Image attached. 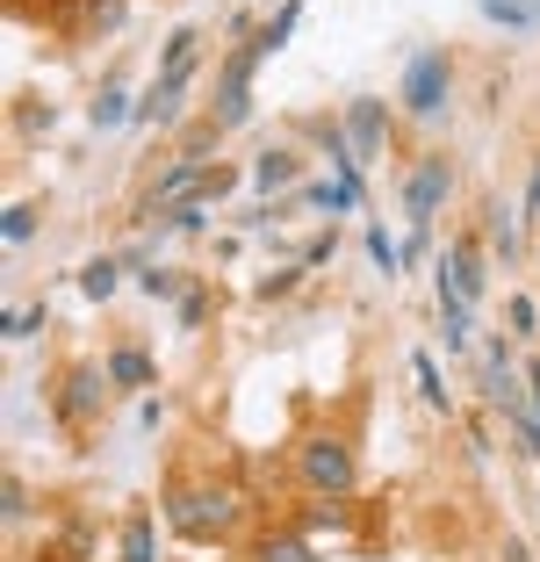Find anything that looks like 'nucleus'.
Wrapping results in <instances>:
<instances>
[{
    "label": "nucleus",
    "mask_w": 540,
    "mask_h": 562,
    "mask_svg": "<svg viewBox=\"0 0 540 562\" xmlns=\"http://www.w3.org/2000/svg\"><path fill=\"white\" fill-rule=\"evenodd\" d=\"M123 562H159V541H151V513L123 519Z\"/></svg>",
    "instance_id": "obj_15"
},
{
    "label": "nucleus",
    "mask_w": 540,
    "mask_h": 562,
    "mask_svg": "<svg viewBox=\"0 0 540 562\" xmlns=\"http://www.w3.org/2000/svg\"><path fill=\"white\" fill-rule=\"evenodd\" d=\"M491 22H511V30H540V0H483Z\"/></svg>",
    "instance_id": "obj_20"
},
{
    "label": "nucleus",
    "mask_w": 540,
    "mask_h": 562,
    "mask_svg": "<svg viewBox=\"0 0 540 562\" xmlns=\"http://www.w3.org/2000/svg\"><path fill=\"white\" fill-rule=\"evenodd\" d=\"M238 519H246V497L230 483H173L166 491V527L188 541H224V533H238Z\"/></svg>",
    "instance_id": "obj_1"
},
{
    "label": "nucleus",
    "mask_w": 540,
    "mask_h": 562,
    "mask_svg": "<svg viewBox=\"0 0 540 562\" xmlns=\"http://www.w3.org/2000/svg\"><path fill=\"white\" fill-rule=\"evenodd\" d=\"M491 252L519 260V232H511V210H505V202H491Z\"/></svg>",
    "instance_id": "obj_22"
},
{
    "label": "nucleus",
    "mask_w": 540,
    "mask_h": 562,
    "mask_svg": "<svg viewBox=\"0 0 540 562\" xmlns=\"http://www.w3.org/2000/svg\"><path fill=\"white\" fill-rule=\"evenodd\" d=\"M115 274H123V260H87V267H80V296L109 303V296H115Z\"/></svg>",
    "instance_id": "obj_19"
},
{
    "label": "nucleus",
    "mask_w": 540,
    "mask_h": 562,
    "mask_svg": "<svg viewBox=\"0 0 540 562\" xmlns=\"http://www.w3.org/2000/svg\"><path fill=\"white\" fill-rule=\"evenodd\" d=\"M440 281H447V289H461L469 303H483L491 281H483V252H475V238H454V252L440 260Z\"/></svg>",
    "instance_id": "obj_7"
},
{
    "label": "nucleus",
    "mask_w": 540,
    "mask_h": 562,
    "mask_svg": "<svg viewBox=\"0 0 540 562\" xmlns=\"http://www.w3.org/2000/svg\"><path fill=\"white\" fill-rule=\"evenodd\" d=\"M44 325H50L44 303H36V311H8V317H0V331H8V339H30V331H44Z\"/></svg>",
    "instance_id": "obj_25"
},
{
    "label": "nucleus",
    "mask_w": 540,
    "mask_h": 562,
    "mask_svg": "<svg viewBox=\"0 0 540 562\" xmlns=\"http://www.w3.org/2000/svg\"><path fill=\"white\" fill-rule=\"evenodd\" d=\"M137 289H145L151 303H173V296H188V274H173V267H145V274H137Z\"/></svg>",
    "instance_id": "obj_21"
},
{
    "label": "nucleus",
    "mask_w": 540,
    "mask_h": 562,
    "mask_svg": "<svg viewBox=\"0 0 540 562\" xmlns=\"http://www.w3.org/2000/svg\"><path fill=\"white\" fill-rule=\"evenodd\" d=\"M87 123H94V131H123V123H137V109H131V94L109 80V87L94 94V109H87Z\"/></svg>",
    "instance_id": "obj_14"
},
{
    "label": "nucleus",
    "mask_w": 540,
    "mask_h": 562,
    "mask_svg": "<svg viewBox=\"0 0 540 562\" xmlns=\"http://www.w3.org/2000/svg\"><path fill=\"white\" fill-rule=\"evenodd\" d=\"M252 188H260V195H281V188H303V159H295L289 145H267L260 159H252Z\"/></svg>",
    "instance_id": "obj_9"
},
{
    "label": "nucleus",
    "mask_w": 540,
    "mask_h": 562,
    "mask_svg": "<svg viewBox=\"0 0 540 562\" xmlns=\"http://www.w3.org/2000/svg\"><path fill=\"white\" fill-rule=\"evenodd\" d=\"M195 58H202V36H195V30H173V36H166V58H159V80L188 87V72H195Z\"/></svg>",
    "instance_id": "obj_11"
},
{
    "label": "nucleus",
    "mask_w": 540,
    "mask_h": 562,
    "mask_svg": "<svg viewBox=\"0 0 540 562\" xmlns=\"http://www.w3.org/2000/svg\"><path fill=\"white\" fill-rule=\"evenodd\" d=\"M216 137H224V123H195V131H188V137H180V159H210V151H216Z\"/></svg>",
    "instance_id": "obj_24"
},
{
    "label": "nucleus",
    "mask_w": 540,
    "mask_h": 562,
    "mask_svg": "<svg viewBox=\"0 0 540 562\" xmlns=\"http://www.w3.org/2000/svg\"><path fill=\"white\" fill-rule=\"evenodd\" d=\"M497 562H526V548H519V541H505V548H497Z\"/></svg>",
    "instance_id": "obj_33"
},
{
    "label": "nucleus",
    "mask_w": 540,
    "mask_h": 562,
    "mask_svg": "<svg viewBox=\"0 0 540 562\" xmlns=\"http://www.w3.org/2000/svg\"><path fill=\"white\" fill-rule=\"evenodd\" d=\"M180 94H188V87H173V80H151V94L137 101V123H151V131L180 123Z\"/></svg>",
    "instance_id": "obj_12"
},
{
    "label": "nucleus",
    "mask_w": 540,
    "mask_h": 562,
    "mask_svg": "<svg viewBox=\"0 0 540 562\" xmlns=\"http://www.w3.org/2000/svg\"><path fill=\"white\" fill-rule=\"evenodd\" d=\"M202 317H210V296H202V289H188V296H180V325L195 331V325H202Z\"/></svg>",
    "instance_id": "obj_30"
},
{
    "label": "nucleus",
    "mask_w": 540,
    "mask_h": 562,
    "mask_svg": "<svg viewBox=\"0 0 540 562\" xmlns=\"http://www.w3.org/2000/svg\"><path fill=\"white\" fill-rule=\"evenodd\" d=\"M0 232H8V246H30V232H36V202H15Z\"/></svg>",
    "instance_id": "obj_26"
},
{
    "label": "nucleus",
    "mask_w": 540,
    "mask_h": 562,
    "mask_svg": "<svg viewBox=\"0 0 540 562\" xmlns=\"http://www.w3.org/2000/svg\"><path fill=\"white\" fill-rule=\"evenodd\" d=\"M267 58L252 44H238L224 58V72H216V123H224V131H238V123L252 116V72H260Z\"/></svg>",
    "instance_id": "obj_5"
},
{
    "label": "nucleus",
    "mask_w": 540,
    "mask_h": 562,
    "mask_svg": "<svg viewBox=\"0 0 540 562\" xmlns=\"http://www.w3.org/2000/svg\"><path fill=\"white\" fill-rule=\"evenodd\" d=\"M447 188H454V166H447V159H418V166H410V181H404L410 224H432V210L447 202Z\"/></svg>",
    "instance_id": "obj_6"
},
{
    "label": "nucleus",
    "mask_w": 540,
    "mask_h": 562,
    "mask_svg": "<svg viewBox=\"0 0 540 562\" xmlns=\"http://www.w3.org/2000/svg\"><path fill=\"white\" fill-rule=\"evenodd\" d=\"M447 94H454V58H447V50H410V66H404V109L418 123H440L447 116Z\"/></svg>",
    "instance_id": "obj_4"
},
{
    "label": "nucleus",
    "mask_w": 540,
    "mask_h": 562,
    "mask_svg": "<svg viewBox=\"0 0 540 562\" xmlns=\"http://www.w3.org/2000/svg\"><path fill=\"white\" fill-rule=\"evenodd\" d=\"M295 15H303V0H281V15L267 22V30H252V50H260V58H274L281 44H289V30H295Z\"/></svg>",
    "instance_id": "obj_16"
},
{
    "label": "nucleus",
    "mask_w": 540,
    "mask_h": 562,
    "mask_svg": "<svg viewBox=\"0 0 540 562\" xmlns=\"http://www.w3.org/2000/svg\"><path fill=\"white\" fill-rule=\"evenodd\" d=\"M526 397H533V426H540V368H526Z\"/></svg>",
    "instance_id": "obj_32"
},
{
    "label": "nucleus",
    "mask_w": 540,
    "mask_h": 562,
    "mask_svg": "<svg viewBox=\"0 0 540 562\" xmlns=\"http://www.w3.org/2000/svg\"><path fill=\"white\" fill-rule=\"evenodd\" d=\"M353 513H346V497H317L311 513H303V533H346Z\"/></svg>",
    "instance_id": "obj_17"
},
{
    "label": "nucleus",
    "mask_w": 540,
    "mask_h": 562,
    "mask_svg": "<svg viewBox=\"0 0 540 562\" xmlns=\"http://www.w3.org/2000/svg\"><path fill=\"white\" fill-rule=\"evenodd\" d=\"M295 202H317V210H360V202H368V181H303L295 188Z\"/></svg>",
    "instance_id": "obj_10"
},
{
    "label": "nucleus",
    "mask_w": 540,
    "mask_h": 562,
    "mask_svg": "<svg viewBox=\"0 0 540 562\" xmlns=\"http://www.w3.org/2000/svg\"><path fill=\"white\" fill-rule=\"evenodd\" d=\"M252 562H317V555H311L303 533H267V541L252 548Z\"/></svg>",
    "instance_id": "obj_18"
},
{
    "label": "nucleus",
    "mask_w": 540,
    "mask_h": 562,
    "mask_svg": "<svg viewBox=\"0 0 540 562\" xmlns=\"http://www.w3.org/2000/svg\"><path fill=\"white\" fill-rule=\"evenodd\" d=\"M295 483L311 497H353V483H360L353 440L346 432H311V440L295 447Z\"/></svg>",
    "instance_id": "obj_2"
},
{
    "label": "nucleus",
    "mask_w": 540,
    "mask_h": 562,
    "mask_svg": "<svg viewBox=\"0 0 540 562\" xmlns=\"http://www.w3.org/2000/svg\"><path fill=\"white\" fill-rule=\"evenodd\" d=\"M410 368H418V390H426V404H432V412H454V397H447V382H440V368H432L426 353H418V361H410Z\"/></svg>",
    "instance_id": "obj_23"
},
{
    "label": "nucleus",
    "mask_w": 540,
    "mask_h": 562,
    "mask_svg": "<svg viewBox=\"0 0 540 562\" xmlns=\"http://www.w3.org/2000/svg\"><path fill=\"white\" fill-rule=\"evenodd\" d=\"M368 260H375L382 274H396V267H404V252L390 246V232H368Z\"/></svg>",
    "instance_id": "obj_28"
},
{
    "label": "nucleus",
    "mask_w": 540,
    "mask_h": 562,
    "mask_svg": "<svg viewBox=\"0 0 540 562\" xmlns=\"http://www.w3.org/2000/svg\"><path fill=\"white\" fill-rule=\"evenodd\" d=\"M0 505H8V527H22V519H30V483H22V476H8Z\"/></svg>",
    "instance_id": "obj_27"
},
{
    "label": "nucleus",
    "mask_w": 540,
    "mask_h": 562,
    "mask_svg": "<svg viewBox=\"0 0 540 562\" xmlns=\"http://www.w3.org/2000/svg\"><path fill=\"white\" fill-rule=\"evenodd\" d=\"M109 361H72L66 375H58V390H50V412H58V426H94L101 418V404H109Z\"/></svg>",
    "instance_id": "obj_3"
},
{
    "label": "nucleus",
    "mask_w": 540,
    "mask_h": 562,
    "mask_svg": "<svg viewBox=\"0 0 540 562\" xmlns=\"http://www.w3.org/2000/svg\"><path fill=\"white\" fill-rule=\"evenodd\" d=\"M295 281H303V260H295V267H281V274H267V281H260V296L274 303V296H289Z\"/></svg>",
    "instance_id": "obj_29"
},
{
    "label": "nucleus",
    "mask_w": 540,
    "mask_h": 562,
    "mask_svg": "<svg viewBox=\"0 0 540 562\" xmlns=\"http://www.w3.org/2000/svg\"><path fill=\"white\" fill-rule=\"evenodd\" d=\"M526 216H540V159H533V181H526Z\"/></svg>",
    "instance_id": "obj_31"
},
{
    "label": "nucleus",
    "mask_w": 540,
    "mask_h": 562,
    "mask_svg": "<svg viewBox=\"0 0 540 562\" xmlns=\"http://www.w3.org/2000/svg\"><path fill=\"white\" fill-rule=\"evenodd\" d=\"M346 137H353L360 159H375V151L390 145V109H382V101H353V109H346Z\"/></svg>",
    "instance_id": "obj_8"
},
{
    "label": "nucleus",
    "mask_w": 540,
    "mask_h": 562,
    "mask_svg": "<svg viewBox=\"0 0 540 562\" xmlns=\"http://www.w3.org/2000/svg\"><path fill=\"white\" fill-rule=\"evenodd\" d=\"M151 375H159L151 353H137V347H115L109 353V382H115V390H151Z\"/></svg>",
    "instance_id": "obj_13"
}]
</instances>
